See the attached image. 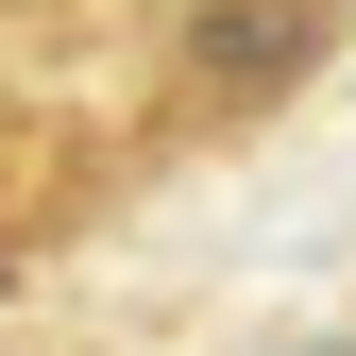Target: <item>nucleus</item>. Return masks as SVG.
<instances>
[{"instance_id": "f257e3e1", "label": "nucleus", "mask_w": 356, "mask_h": 356, "mask_svg": "<svg viewBox=\"0 0 356 356\" xmlns=\"http://www.w3.org/2000/svg\"><path fill=\"white\" fill-rule=\"evenodd\" d=\"M305 68H323V0H204L187 17V85L204 102H272Z\"/></svg>"}]
</instances>
